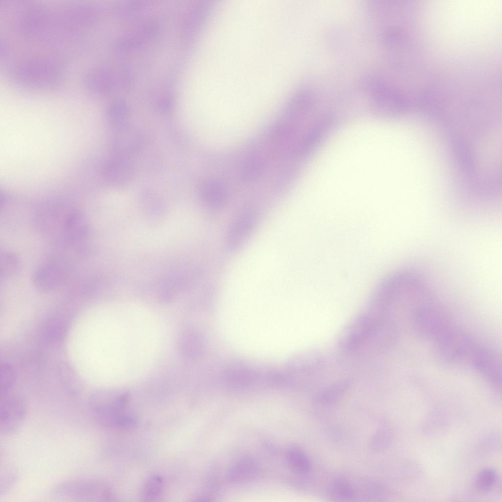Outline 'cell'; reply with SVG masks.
<instances>
[{
	"mask_svg": "<svg viewBox=\"0 0 502 502\" xmlns=\"http://www.w3.org/2000/svg\"><path fill=\"white\" fill-rule=\"evenodd\" d=\"M389 313L378 305L367 302L341 331L337 339L340 350L348 354L361 352L389 319Z\"/></svg>",
	"mask_w": 502,
	"mask_h": 502,
	"instance_id": "1",
	"label": "cell"
},
{
	"mask_svg": "<svg viewBox=\"0 0 502 502\" xmlns=\"http://www.w3.org/2000/svg\"><path fill=\"white\" fill-rule=\"evenodd\" d=\"M9 75L12 81L22 88L45 90L59 85L64 77L63 66L51 57L26 58L13 63Z\"/></svg>",
	"mask_w": 502,
	"mask_h": 502,
	"instance_id": "2",
	"label": "cell"
},
{
	"mask_svg": "<svg viewBox=\"0 0 502 502\" xmlns=\"http://www.w3.org/2000/svg\"><path fill=\"white\" fill-rule=\"evenodd\" d=\"M126 394H114L99 391L90 398V410L95 419L102 426L120 431L133 429L138 423L135 414L127 406Z\"/></svg>",
	"mask_w": 502,
	"mask_h": 502,
	"instance_id": "3",
	"label": "cell"
},
{
	"mask_svg": "<svg viewBox=\"0 0 502 502\" xmlns=\"http://www.w3.org/2000/svg\"><path fill=\"white\" fill-rule=\"evenodd\" d=\"M52 491L56 495L81 501H115L113 488L102 481L92 478H76L57 484Z\"/></svg>",
	"mask_w": 502,
	"mask_h": 502,
	"instance_id": "4",
	"label": "cell"
},
{
	"mask_svg": "<svg viewBox=\"0 0 502 502\" xmlns=\"http://www.w3.org/2000/svg\"><path fill=\"white\" fill-rule=\"evenodd\" d=\"M430 296L413 307V323L416 331L426 338L436 340L452 327L450 318L435 305Z\"/></svg>",
	"mask_w": 502,
	"mask_h": 502,
	"instance_id": "5",
	"label": "cell"
},
{
	"mask_svg": "<svg viewBox=\"0 0 502 502\" xmlns=\"http://www.w3.org/2000/svg\"><path fill=\"white\" fill-rule=\"evenodd\" d=\"M130 78V73L125 69L100 66L87 72L84 83L90 92L102 95L124 89L129 85Z\"/></svg>",
	"mask_w": 502,
	"mask_h": 502,
	"instance_id": "6",
	"label": "cell"
},
{
	"mask_svg": "<svg viewBox=\"0 0 502 502\" xmlns=\"http://www.w3.org/2000/svg\"><path fill=\"white\" fill-rule=\"evenodd\" d=\"M14 28L27 37H43L56 31V14L43 6H30L19 14Z\"/></svg>",
	"mask_w": 502,
	"mask_h": 502,
	"instance_id": "7",
	"label": "cell"
},
{
	"mask_svg": "<svg viewBox=\"0 0 502 502\" xmlns=\"http://www.w3.org/2000/svg\"><path fill=\"white\" fill-rule=\"evenodd\" d=\"M60 33L66 36H76L87 30L96 22L98 14L88 4L70 5L57 14Z\"/></svg>",
	"mask_w": 502,
	"mask_h": 502,
	"instance_id": "8",
	"label": "cell"
},
{
	"mask_svg": "<svg viewBox=\"0 0 502 502\" xmlns=\"http://www.w3.org/2000/svg\"><path fill=\"white\" fill-rule=\"evenodd\" d=\"M26 405L19 395L9 392L1 395L0 428L1 433L11 434L18 431L26 416Z\"/></svg>",
	"mask_w": 502,
	"mask_h": 502,
	"instance_id": "9",
	"label": "cell"
},
{
	"mask_svg": "<svg viewBox=\"0 0 502 502\" xmlns=\"http://www.w3.org/2000/svg\"><path fill=\"white\" fill-rule=\"evenodd\" d=\"M69 275L66 264L61 260L51 259L41 264L33 275V283L39 290L51 292L62 287Z\"/></svg>",
	"mask_w": 502,
	"mask_h": 502,
	"instance_id": "10",
	"label": "cell"
},
{
	"mask_svg": "<svg viewBox=\"0 0 502 502\" xmlns=\"http://www.w3.org/2000/svg\"><path fill=\"white\" fill-rule=\"evenodd\" d=\"M436 341L440 354L450 361H457L470 356L474 349L470 337L452 327Z\"/></svg>",
	"mask_w": 502,
	"mask_h": 502,
	"instance_id": "11",
	"label": "cell"
},
{
	"mask_svg": "<svg viewBox=\"0 0 502 502\" xmlns=\"http://www.w3.org/2000/svg\"><path fill=\"white\" fill-rule=\"evenodd\" d=\"M470 357L476 371L497 389H501V362L498 355L487 349L478 348L474 349Z\"/></svg>",
	"mask_w": 502,
	"mask_h": 502,
	"instance_id": "12",
	"label": "cell"
},
{
	"mask_svg": "<svg viewBox=\"0 0 502 502\" xmlns=\"http://www.w3.org/2000/svg\"><path fill=\"white\" fill-rule=\"evenodd\" d=\"M89 224L85 215L75 209H70L66 217L60 235L65 245L75 248L87 239Z\"/></svg>",
	"mask_w": 502,
	"mask_h": 502,
	"instance_id": "13",
	"label": "cell"
},
{
	"mask_svg": "<svg viewBox=\"0 0 502 502\" xmlns=\"http://www.w3.org/2000/svg\"><path fill=\"white\" fill-rule=\"evenodd\" d=\"M113 143L117 156L129 159L141 150L142 140L136 128L127 125L118 128Z\"/></svg>",
	"mask_w": 502,
	"mask_h": 502,
	"instance_id": "14",
	"label": "cell"
},
{
	"mask_svg": "<svg viewBox=\"0 0 502 502\" xmlns=\"http://www.w3.org/2000/svg\"><path fill=\"white\" fill-rule=\"evenodd\" d=\"M158 29L156 23H148L119 40L116 48L119 51L131 50L154 37Z\"/></svg>",
	"mask_w": 502,
	"mask_h": 502,
	"instance_id": "15",
	"label": "cell"
},
{
	"mask_svg": "<svg viewBox=\"0 0 502 502\" xmlns=\"http://www.w3.org/2000/svg\"><path fill=\"white\" fill-rule=\"evenodd\" d=\"M254 225V219L251 215L245 214L238 218L227 234L228 247L232 250L240 247L250 235Z\"/></svg>",
	"mask_w": 502,
	"mask_h": 502,
	"instance_id": "16",
	"label": "cell"
},
{
	"mask_svg": "<svg viewBox=\"0 0 502 502\" xmlns=\"http://www.w3.org/2000/svg\"><path fill=\"white\" fill-rule=\"evenodd\" d=\"M108 180L117 185L126 183L131 178L133 170L129 160L116 156L110 160L105 167Z\"/></svg>",
	"mask_w": 502,
	"mask_h": 502,
	"instance_id": "17",
	"label": "cell"
},
{
	"mask_svg": "<svg viewBox=\"0 0 502 502\" xmlns=\"http://www.w3.org/2000/svg\"><path fill=\"white\" fill-rule=\"evenodd\" d=\"M352 384V380L350 378L340 379L319 391L315 397V401L323 404L334 403L345 395Z\"/></svg>",
	"mask_w": 502,
	"mask_h": 502,
	"instance_id": "18",
	"label": "cell"
},
{
	"mask_svg": "<svg viewBox=\"0 0 502 502\" xmlns=\"http://www.w3.org/2000/svg\"><path fill=\"white\" fill-rule=\"evenodd\" d=\"M287 463L290 469L300 475H307L311 469V461L306 453L300 447L292 446L286 454Z\"/></svg>",
	"mask_w": 502,
	"mask_h": 502,
	"instance_id": "19",
	"label": "cell"
},
{
	"mask_svg": "<svg viewBox=\"0 0 502 502\" xmlns=\"http://www.w3.org/2000/svg\"><path fill=\"white\" fill-rule=\"evenodd\" d=\"M257 471V465L252 458L244 457L237 462L229 470L228 478L233 482H239L252 478Z\"/></svg>",
	"mask_w": 502,
	"mask_h": 502,
	"instance_id": "20",
	"label": "cell"
},
{
	"mask_svg": "<svg viewBox=\"0 0 502 502\" xmlns=\"http://www.w3.org/2000/svg\"><path fill=\"white\" fill-rule=\"evenodd\" d=\"M164 491V481L158 475L150 476L144 483L141 490L143 501H158L162 498Z\"/></svg>",
	"mask_w": 502,
	"mask_h": 502,
	"instance_id": "21",
	"label": "cell"
},
{
	"mask_svg": "<svg viewBox=\"0 0 502 502\" xmlns=\"http://www.w3.org/2000/svg\"><path fill=\"white\" fill-rule=\"evenodd\" d=\"M0 278L6 279L10 278L19 270L20 261L14 253L4 251L0 254Z\"/></svg>",
	"mask_w": 502,
	"mask_h": 502,
	"instance_id": "22",
	"label": "cell"
},
{
	"mask_svg": "<svg viewBox=\"0 0 502 502\" xmlns=\"http://www.w3.org/2000/svg\"><path fill=\"white\" fill-rule=\"evenodd\" d=\"M329 495L335 501H349L354 497V489L349 482L343 478L335 480L330 487Z\"/></svg>",
	"mask_w": 502,
	"mask_h": 502,
	"instance_id": "23",
	"label": "cell"
},
{
	"mask_svg": "<svg viewBox=\"0 0 502 502\" xmlns=\"http://www.w3.org/2000/svg\"><path fill=\"white\" fill-rule=\"evenodd\" d=\"M108 114L111 123L118 128L128 125L130 111L125 103L121 101L114 102L109 109Z\"/></svg>",
	"mask_w": 502,
	"mask_h": 502,
	"instance_id": "24",
	"label": "cell"
},
{
	"mask_svg": "<svg viewBox=\"0 0 502 502\" xmlns=\"http://www.w3.org/2000/svg\"><path fill=\"white\" fill-rule=\"evenodd\" d=\"M497 481V474L496 471L490 468H484L477 475L475 480V486L480 492H487L495 486Z\"/></svg>",
	"mask_w": 502,
	"mask_h": 502,
	"instance_id": "25",
	"label": "cell"
},
{
	"mask_svg": "<svg viewBox=\"0 0 502 502\" xmlns=\"http://www.w3.org/2000/svg\"><path fill=\"white\" fill-rule=\"evenodd\" d=\"M203 194L206 201L215 207L222 205L226 197L223 188L215 182L209 183L205 186Z\"/></svg>",
	"mask_w": 502,
	"mask_h": 502,
	"instance_id": "26",
	"label": "cell"
},
{
	"mask_svg": "<svg viewBox=\"0 0 502 502\" xmlns=\"http://www.w3.org/2000/svg\"><path fill=\"white\" fill-rule=\"evenodd\" d=\"M390 442V433L385 429H379L371 437L369 443L370 450L379 452L384 451Z\"/></svg>",
	"mask_w": 502,
	"mask_h": 502,
	"instance_id": "27",
	"label": "cell"
},
{
	"mask_svg": "<svg viewBox=\"0 0 502 502\" xmlns=\"http://www.w3.org/2000/svg\"><path fill=\"white\" fill-rule=\"evenodd\" d=\"M146 6L147 4L143 1H132L119 5L116 11L120 17L128 18L143 11Z\"/></svg>",
	"mask_w": 502,
	"mask_h": 502,
	"instance_id": "28",
	"label": "cell"
},
{
	"mask_svg": "<svg viewBox=\"0 0 502 502\" xmlns=\"http://www.w3.org/2000/svg\"><path fill=\"white\" fill-rule=\"evenodd\" d=\"M14 381V374L11 367L6 363L1 364L0 366L1 395L10 392Z\"/></svg>",
	"mask_w": 502,
	"mask_h": 502,
	"instance_id": "29",
	"label": "cell"
},
{
	"mask_svg": "<svg viewBox=\"0 0 502 502\" xmlns=\"http://www.w3.org/2000/svg\"><path fill=\"white\" fill-rule=\"evenodd\" d=\"M65 330V325L61 320H53L46 326V334L48 337L57 339L63 334Z\"/></svg>",
	"mask_w": 502,
	"mask_h": 502,
	"instance_id": "30",
	"label": "cell"
}]
</instances>
